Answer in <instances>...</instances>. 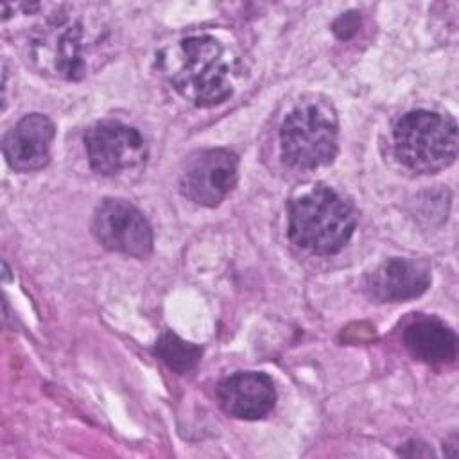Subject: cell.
Returning a JSON list of instances; mask_svg holds the SVG:
<instances>
[{
	"label": "cell",
	"instance_id": "obj_5",
	"mask_svg": "<svg viewBox=\"0 0 459 459\" xmlns=\"http://www.w3.org/2000/svg\"><path fill=\"white\" fill-rule=\"evenodd\" d=\"M281 158L301 170L333 161L337 154V117L323 102H303L283 120L280 129Z\"/></svg>",
	"mask_w": 459,
	"mask_h": 459
},
{
	"label": "cell",
	"instance_id": "obj_3",
	"mask_svg": "<svg viewBox=\"0 0 459 459\" xmlns=\"http://www.w3.org/2000/svg\"><path fill=\"white\" fill-rule=\"evenodd\" d=\"M353 208L332 188L317 185L289 204L290 240L316 255L339 253L353 235Z\"/></svg>",
	"mask_w": 459,
	"mask_h": 459
},
{
	"label": "cell",
	"instance_id": "obj_13",
	"mask_svg": "<svg viewBox=\"0 0 459 459\" xmlns=\"http://www.w3.org/2000/svg\"><path fill=\"white\" fill-rule=\"evenodd\" d=\"M156 355L176 373H186L190 371L201 359V348L183 341L172 332H165L156 346H154Z\"/></svg>",
	"mask_w": 459,
	"mask_h": 459
},
{
	"label": "cell",
	"instance_id": "obj_14",
	"mask_svg": "<svg viewBox=\"0 0 459 459\" xmlns=\"http://www.w3.org/2000/svg\"><path fill=\"white\" fill-rule=\"evenodd\" d=\"M357 25H359V16H357V13H346V14H342V16L333 23V30H335V34H337L339 38H350V36L355 32Z\"/></svg>",
	"mask_w": 459,
	"mask_h": 459
},
{
	"label": "cell",
	"instance_id": "obj_10",
	"mask_svg": "<svg viewBox=\"0 0 459 459\" xmlns=\"http://www.w3.org/2000/svg\"><path fill=\"white\" fill-rule=\"evenodd\" d=\"M219 402L233 418L260 420L267 416L276 402L273 378L260 371H238L224 378L217 387Z\"/></svg>",
	"mask_w": 459,
	"mask_h": 459
},
{
	"label": "cell",
	"instance_id": "obj_1",
	"mask_svg": "<svg viewBox=\"0 0 459 459\" xmlns=\"http://www.w3.org/2000/svg\"><path fill=\"white\" fill-rule=\"evenodd\" d=\"M115 36L95 5H63L27 36V57L43 75L81 81L113 56Z\"/></svg>",
	"mask_w": 459,
	"mask_h": 459
},
{
	"label": "cell",
	"instance_id": "obj_4",
	"mask_svg": "<svg viewBox=\"0 0 459 459\" xmlns=\"http://www.w3.org/2000/svg\"><path fill=\"white\" fill-rule=\"evenodd\" d=\"M394 154L402 165L420 174H434L454 163L459 147L457 124L429 109L405 113L394 126Z\"/></svg>",
	"mask_w": 459,
	"mask_h": 459
},
{
	"label": "cell",
	"instance_id": "obj_9",
	"mask_svg": "<svg viewBox=\"0 0 459 459\" xmlns=\"http://www.w3.org/2000/svg\"><path fill=\"white\" fill-rule=\"evenodd\" d=\"M56 136L54 122L41 113L25 115L4 136V156L11 169L32 172L50 161V143Z\"/></svg>",
	"mask_w": 459,
	"mask_h": 459
},
{
	"label": "cell",
	"instance_id": "obj_7",
	"mask_svg": "<svg viewBox=\"0 0 459 459\" xmlns=\"http://www.w3.org/2000/svg\"><path fill=\"white\" fill-rule=\"evenodd\" d=\"M238 160L228 149H204L192 154L181 170L179 190L195 204L217 206L237 185Z\"/></svg>",
	"mask_w": 459,
	"mask_h": 459
},
{
	"label": "cell",
	"instance_id": "obj_6",
	"mask_svg": "<svg viewBox=\"0 0 459 459\" xmlns=\"http://www.w3.org/2000/svg\"><path fill=\"white\" fill-rule=\"evenodd\" d=\"M90 167L102 176H117L138 169L147 160V143L136 127L102 120L84 134Z\"/></svg>",
	"mask_w": 459,
	"mask_h": 459
},
{
	"label": "cell",
	"instance_id": "obj_12",
	"mask_svg": "<svg viewBox=\"0 0 459 459\" xmlns=\"http://www.w3.org/2000/svg\"><path fill=\"white\" fill-rule=\"evenodd\" d=\"M403 342L416 359L427 364L450 362L457 353L455 333L437 319L427 317L409 325L403 332Z\"/></svg>",
	"mask_w": 459,
	"mask_h": 459
},
{
	"label": "cell",
	"instance_id": "obj_11",
	"mask_svg": "<svg viewBox=\"0 0 459 459\" xmlns=\"http://www.w3.org/2000/svg\"><path fill=\"white\" fill-rule=\"evenodd\" d=\"M430 267L423 260L389 258L366 281L368 294L380 301H407L421 296L430 285Z\"/></svg>",
	"mask_w": 459,
	"mask_h": 459
},
{
	"label": "cell",
	"instance_id": "obj_2",
	"mask_svg": "<svg viewBox=\"0 0 459 459\" xmlns=\"http://www.w3.org/2000/svg\"><path fill=\"white\" fill-rule=\"evenodd\" d=\"M174 90L199 108H212L233 93V61L222 43L210 36H188L158 56Z\"/></svg>",
	"mask_w": 459,
	"mask_h": 459
},
{
	"label": "cell",
	"instance_id": "obj_8",
	"mask_svg": "<svg viewBox=\"0 0 459 459\" xmlns=\"http://www.w3.org/2000/svg\"><path fill=\"white\" fill-rule=\"evenodd\" d=\"M91 231L108 249L143 258L152 251V230L143 213L124 199H104L93 213Z\"/></svg>",
	"mask_w": 459,
	"mask_h": 459
}]
</instances>
